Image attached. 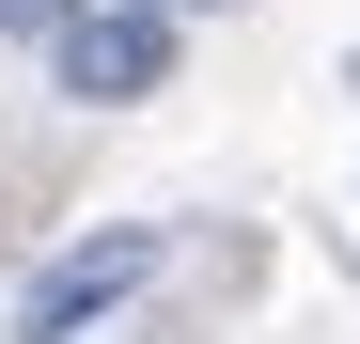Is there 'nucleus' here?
Listing matches in <instances>:
<instances>
[{
  "label": "nucleus",
  "mask_w": 360,
  "mask_h": 344,
  "mask_svg": "<svg viewBox=\"0 0 360 344\" xmlns=\"http://www.w3.org/2000/svg\"><path fill=\"white\" fill-rule=\"evenodd\" d=\"M141 282H157V235H141V219H110V235H63V251L16 282V344H79V329H110Z\"/></svg>",
  "instance_id": "nucleus-1"
},
{
  "label": "nucleus",
  "mask_w": 360,
  "mask_h": 344,
  "mask_svg": "<svg viewBox=\"0 0 360 344\" xmlns=\"http://www.w3.org/2000/svg\"><path fill=\"white\" fill-rule=\"evenodd\" d=\"M47 79H63L79 110H126L172 79V0H79L63 32H47Z\"/></svg>",
  "instance_id": "nucleus-2"
},
{
  "label": "nucleus",
  "mask_w": 360,
  "mask_h": 344,
  "mask_svg": "<svg viewBox=\"0 0 360 344\" xmlns=\"http://www.w3.org/2000/svg\"><path fill=\"white\" fill-rule=\"evenodd\" d=\"M63 16H79V0H0V32H32V47L63 32Z\"/></svg>",
  "instance_id": "nucleus-3"
},
{
  "label": "nucleus",
  "mask_w": 360,
  "mask_h": 344,
  "mask_svg": "<svg viewBox=\"0 0 360 344\" xmlns=\"http://www.w3.org/2000/svg\"><path fill=\"white\" fill-rule=\"evenodd\" d=\"M172 16H219V0H172Z\"/></svg>",
  "instance_id": "nucleus-4"
}]
</instances>
